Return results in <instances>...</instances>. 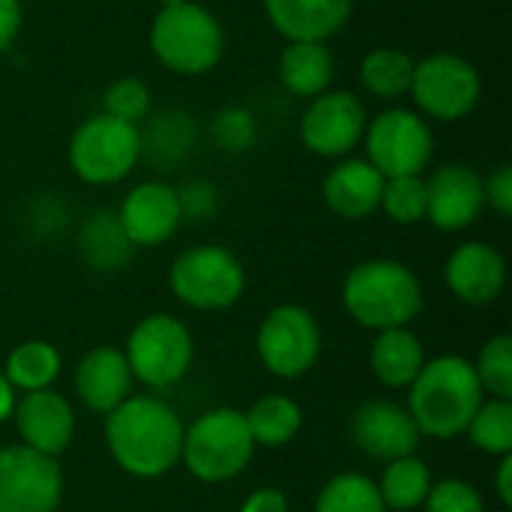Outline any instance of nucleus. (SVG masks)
Returning <instances> with one entry per match:
<instances>
[{"label": "nucleus", "mask_w": 512, "mask_h": 512, "mask_svg": "<svg viewBox=\"0 0 512 512\" xmlns=\"http://www.w3.org/2000/svg\"><path fill=\"white\" fill-rule=\"evenodd\" d=\"M183 432L177 411L156 396H129L105 414L108 453L138 480H156L180 462Z\"/></svg>", "instance_id": "obj_1"}, {"label": "nucleus", "mask_w": 512, "mask_h": 512, "mask_svg": "<svg viewBox=\"0 0 512 512\" xmlns=\"http://www.w3.org/2000/svg\"><path fill=\"white\" fill-rule=\"evenodd\" d=\"M486 402L474 363L456 354L423 363L420 375L408 387V414L420 435L450 441L465 435L477 408Z\"/></svg>", "instance_id": "obj_2"}, {"label": "nucleus", "mask_w": 512, "mask_h": 512, "mask_svg": "<svg viewBox=\"0 0 512 512\" xmlns=\"http://www.w3.org/2000/svg\"><path fill=\"white\" fill-rule=\"evenodd\" d=\"M342 303L360 327L381 333L408 327L420 315L423 288L411 267L390 258H372L345 276Z\"/></svg>", "instance_id": "obj_3"}, {"label": "nucleus", "mask_w": 512, "mask_h": 512, "mask_svg": "<svg viewBox=\"0 0 512 512\" xmlns=\"http://www.w3.org/2000/svg\"><path fill=\"white\" fill-rule=\"evenodd\" d=\"M150 51L174 75H207L225 57V30L207 6L183 0L156 12Z\"/></svg>", "instance_id": "obj_4"}, {"label": "nucleus", "mask_w": 512, "mask_h": 512, "mask_svg": "<svg viewBox=\"0 0 512 512\" xmlns=\"http://www.w3.org/2000/svg\"><path fill=\"white\" fill-rule=\"evenodd\" d=\"M255 456V441L246 414L237 408H213L183 432L180 462L201 483H228L246 471Z\"/></svg>", "instance_id": "obj_5"}, {"label": "nucleus", "mask_w": 512, "mask_h": 512, "mask_svg": "<svg viewBox=\"0 0 512 512\" xmlns=\"http://www.w3.org/2000/svg\"><path fill=\"white\" fill-rule=\"evenodd\" d=\"M144 153V135L138 126L102 114L87 117L69 138V168L87 186H111L132 174Z\"/></svg>", "instance_id": "obj_6"}, {"label": "nucleus", "mask_w": 512, "mask_h": 512, "mask_svg": "<svg viewBox=\"0 0 512 512\" xmlns=\"http://www.w3.org/2000/svg\"><path fill=\"white\" fill-rule=\"evenodd\" d=\"M123 354L132 378L150 390H168L186 378L195 357V342L183 321L168 312H156L132 327Z\"/></svg>", "instance_id": "obj_7"}, {"label": "nucleus", "mask_w": 512, "mask_h": 512, "mask_svg": "<svg viewBox=\"0 0 512 512\" xmlns=\"http://www.w3.org/2000/svg\"><path fill=\"white\" fill-rule=\"evenodd\" d=\"M168 285L180 303L201 312L231 309L246 291V270L225 246H192L168 273Z\"/></svg>", "instance_id": "obj_8"}, {"label": "nucleus", "mask_w": 512, "mask_h": 512, "mask_svg": "<svg viewBox=\"0 0 512 512\" xmlns=\"http://www.w3.org/2000/svg\"><path fill=\"white\" fill-rule=\"evenodd\" d=\"M480 93H483V78L477 66L462 54H450V51H438L417 60L414 81L408 90V96L417 105V114L438 123L465 120L477 108Z\"/></svg>", "instance_id": "obj_9"}, {"label": "nucleus", "mask_w": 512, "mask_h": 512, "mask_svg": "<svg viewBox=\"0 0 512 512\" xmlns=\"http://www.w3.org/2000/svg\"><path fill=\"white\" fill-rule=\"evenodd\" d=\"M366 162L390 177H420L435 156V132L429 120L411 108H387L369 120Z\"/></svg>", "instance_id": "obj_10"}, {"label": "nucleus", "mask_w": 512, "mask_h": 512, "mask_svg": "<svg viewBox=\"0 0 512 512\" xmlns=\"http://www.w3.org/2000/svg\"><path fill=\"white\" fill-rule=\"evenodd\" d=\"M258 357L276 378L294 381L321 357V327L303 306L285 303L267 312L258 327Z\"/></svg>", "instance_id": "obj_11"}, {"label": "nucleus", "mask_w": 512, "mask_h": 512, "mask_svg": "<svg viewBox=\"0 0 512 512\" xmlns=\"http://www.w3.org/2000/svg\"><path fill=\"white\" fill-rule=\"evenodd\" d=\"M369 126L366 105L351 90H324L309 99L300 117V141L309 153L324 159H345L357 144H363Z\"/></svg>", "instance_id": "obj_12"}, {"label": "nucleus", "mask_w": 512, "mask_h": 512, "mask_svg": "<svg viewBox=\"0 0 512 512\" xmlns=\"http://www.w3.org/2000/svg\"><path fill=\"white\" fill-rule=\"evenodd\" d=\"M63 471L57 459L30 447L0 450V512H57Z\"/></svg>", "instance_id": "obj_13"}, {"label": "nucleus", "mask_w": 512, "mask_h": 512, "mask_svg": "<svg viewBox=\"0 0 512 512\" xmlns=\"http://www.w3.org/2000/svg\"><path fill=\"white\" fill-rule=\"evenodd\" d=\"M183 222L180 192L168 183L147 180L126 192L117 210V225L132 246H162Z\"/></svg>", "instance_id": "obj_14"}, {"label": "nucleus", "mask_w": 512, "mask_h": 512, "mask_svg": "<svg viewBox=\"0 0 512 512\" xmlns=\"http://www.w3.org/2000/svg\"><path fill=\"white\" fill-rule=\"evenodd\" d=\"M486 207L483 177L462 162L441 165L426 180V219L438 231H465L471 228Z\"/></svg>", "instance_id": "obj_15"}, {"label": "nucleus", "mask_w": 512, "mask_h": 512, "mask_svg": "<svg viewBox=\"0 0 512 512\" xmlns=\"http://www.w3.org/2000/svg\"><path fill=\"white\" fill-rule=\"evenodd\" d=\"M351 438L357 444L360 453L378 459V462H393V459H405L414 456L420 447V429L411 420L408 408L396 405V402H366L357 408L354 420H351Z\"/></svg>", "instance_id": "obj_16"}, {"label": "nucleus", "mask_w": 512, "mask_h": 512, "mask_svg": "<svg viewBox=\"0 0 512 512\" xmlns=\"http://www.w3.org/2000/svg\"><path fill=\"white\" fill-rule=\"evenodd\" d=\"M12 420H15L21 444L51 459L66 453L75 438V411L51 387L33 390L15 399Z\"/></svg>", "instance_id": "obj_17"}, {"label": "nucleus", "mask_w": 512, "mask_h": 512, "mask_svg": "<svg viewBox=\"0 0 512 512\" xmlns=\"http://www.w3.org/2000/svg\"><path fill=\"white\" fill-rule=\"evenodd\" d=\"M447 285L450 291L468 303V306H489L501 297L507 285V261L504 255L483 243V240H468L453 249L447 258Z\"/></svg>", "instance_id": "obj_18"}, {"label": "nucleus", "mask_w": 512, "mask_h": 512, "mask_svg": "<svg viewBox=\"0 0 512 512\" xmlns=\"http://www.w3.org/2000/svg\"><path fill=\"white\" fill-rule=\"evenodd\" d=\"M270 27L288 42H327L354 12V0H261Z\"/></svg>", "instance_id": "obj_19"}, {"label": "nucleus", "mask_w": 512, "mask_h": 512, "mask_svg": "<svg viewBox=\"0 0 512 512\" xmlns=\"http://www.w3.org/2000/svg\"><path fill=\"white\" fill-rule=\"evenodd\" d=\"M132 369L126 354L111 345L87 351L75 369V393L96 414H111L132 396Z\"/></svg>", "instance_id": "obj_20"}, {"label": "nucleus", "mask_w": 512, "mask_h": 512, "mask_svg": "<svg viewBox=\"0 0 512 512\" xmlns=\"http://www.w3.org/2000/svg\"><path fill=\"white\" fill-rule=\"evenodd\" d=\"M387 177L366 159H342L324 177V201L342 219H366L381 207Z\"/></svg>", "instance_id": "obj_21"}, {"label": "nucleus", "mask_w": 512, "mask_h": 512, "mask_svg": "<svg viewBox=\"0 0 512 512\" xmlns=\"http://www.w3.org/2000/svg\"><path fill=\"white\" fill-rule=\"evenodd\" d=\"M336 60L327 42H288L279 54V81L297 99H315L330 90Z\"/></svg>", "instance_id": "obj_22"}, {"label": "nucleus", "mask_w": 512, "mask_h": 512, "mask_svg": "<svg viewBox=\"0 0 512 512\" xmlns=\"http://www.w3.org/2000/svg\"><path fill=\"white\" fill-rule=\"evenodd\" d=\"M369 363L375 378L390 387V390H402L411 387L414 378L420 375L426 357H423V342L408 330V327H393V330H381L378 339L372 342L369 351Z\"/></svg>", "instance_id": "obj_23"}, {"label": "nucleus", "mask_w": 512, "mask_h": 512, "mask_svg": "<svg viewBox=\"0 0 512 512\" xmlns=\"http://www.w3.org/2000/svg\"><path fill=\"white\" fill-rule=\"evenodd\" d=\"M414 66L417 60L408 51L381 45L360 60V84L366 93L396 102L408 96L411 81H414Z\"/></svg>", "instance_id": "obj_24"}, {"label": "nucleus", "mask_w": 512, "mask_h": 512, "mask_svg": "<svg viewBox=\"0 0 512 512\" xmlns=\"http://www.w3.org/2000/svg\"><path fill=\"white\" fill-rule=\"evenodd\" d=\"M246 426L255 447H285L297 438L303 426V408L291 396L270 393L246 411Z\"/></svg>", "instance_id": "obj_25"}, {"label": "nucleus", "mask_w": 512, "mask_h": 512, "mask_svg": "<svg viewBox=\"0 0 512 512\" xmlns=\"http://www.w3.org/2000/svg\"><path fill=\"white\" fill-rule=\"evenodd\" d=\"M60 366H63V360L51 342L27 339L12 348V354L6 357L3 375L12 384V390L33 393V390H48L57 381Z\"/></svg>", "instance_id": "obj_26"}, {"label": "nucleus", "mask_w": 512, "mask_h": 512, "mask_svg": "<svg viewBox=\"0 0 512 512\" xmlns=\"http://www.w3.org/2000/svg\"><path fill=\"white\" fill-rule=\"evenodd\" d=\"M429 489H432V474L426 462H420L417 456L387 462L378 483L384 507L393 512H414L417 507H423Z\"/></svg>", "instance_id": "obj_27"}, {"label": "nucleus", "mask_w": 512, "mask_h": 512, "mask_svg": "<svg viewBox=\"0 0 512 512\" xmlns=\"http://www.w3.org/2000/svg\"><path fill=\"white\" fill-rule=\"evenodd\" d=\"M315 512H387V507L378 483L363 474H339L321 489Z\"/></svg>", "instance_id": "obj_28"}, {"label": "nucleus", "mask_w": 512, "mask_h": 512, "mask_svg": "<svg viewBox=\"0 0 512 512\" xmlns=\"http://www.w3.org/2000/svg\"><path fill=\"white\" fill-rule=\"evenodd\" d=\"M468 438L480 453L489 456H510L512 453V402L489 399L477 408L474 420L468 423Z\"/></svg>", "instance_id": "obj_29"}, {"label": "nucleus", "mask_w": 512, "mask_h": 512, "mask_svg": "<svg viewBox=\"0 0 512 512\" xmlns=\"http://www.w3.org/2000/svg\"><path fill=\"white\" fill-rule=\"evenodd\" d=\"M474 372L480 378L483 393H489V399H512V336L501 333L495 339H489L474 363Z\"/></svg>", "instance_id": "obj_30"}, {"label": "nucleus", "mask_w": 512, "mask_h": 512, "mask_svg": "<svg viewBox=\"0 0 512 512\" xmlns=\"http://www.w3.org/2000/svg\"><path fill=\"white\" fill-rule=\"evenodd\" d=\"M81 249H84L90 264H96V267H117L126 258V252L132 249V243L123 237V231L117 225V216L99 213V216H93L87 222V228L81 234Z\"/></svg>", "instance_id": "obj_31"}, {"label": "nucleus", "mask_w": 512, "mask_h": 512, "mask_svg": "<svg viewBox=\"0 0 512 512\" xmlns=\"http://www.w3.org/2000/svg\"><path fill=\"white\" fill-rule=\"evenodd\" d=\"M396 225H414L426 219V180L423 177H390L381 192V207Z\"/></svg>", "instance_id": "obj_32"}, {"label": "nucleus", "mask_w": 512, "mask_h": 512, "mask_svg": "<svg viewBox=\"0 0 512 512\" xmlns=\"http://www.w3.org/2000/svg\"><path fill=\"white\" fill-rule=\"evenodd\" d=\"M102 105H105V114H108V117L138 126L141 120L150 117L153 96H150V87H147L141 78L126 75V78H117V81L105 90Z\"/></svg>", "instance_id": "obj_33"}, {"label": "nucleus", "mask_w": 512, "mask_h": 512, "mask_svg": "<svg viewBox=\"0 0 512 512\" xmlns=\"http://www.w3.org/2000/svg\"><path fill=\"white\" fill-rule=\"evenodd\" d=\"M426 512H486L483 495L465 480L432 483L426 495Z\"/></svg>", "instance_id": "obj_34"}, {"label": "nucleus", "mask_w": 512, "mask_h": 512, "mask_svg": "<svg viewBox=\"0 0 512 512\" xmlns=\"http://www.w3.org/2000/svg\"><path fill=\"white\" fill-rule=\"evenodd\" d=\"M213 135L222 147L228 150H243L252 144V135H255V126H252V114L243 111V108H228L216 117V126H213Z\"/></svg>", "instance_id": "obj_35"}, {"label": "nucleus", "mask_w": 512, "mask_h": 512, "mask_svg": "<svg viewBox=\"0 0 512 512\" xmlns=\"http://www.w3.org/2000/svg\"><path fill=\"white\" fill-rule=\"evenodd\" d=\"M486 186V204L498 213V216H510L512 213V168L510 165H498L489 177H483Z\"/></svg>", "instance_id": "obj_36"}, {"label": "nucleus", "mask_w": 512, "mask_h": 512, "mask_svg": "<svg viewBox=\"0 0 512 512\" xmlns=\"http://www.w3.org/2000/svg\"><path fill=\"white\" fill-rule=\"evenodd\" d=\"M24 24V6L21 0H0V54L9 51L21 33Z\"/></svg>", "instance_id": "obj_37"}, {"label": "nucleus", "mask_w": 512, "mask_h": 512, "mask_svg": "<svg viewBox=\"0 0 512 512\" xmlns=\"http://www.w3.org/2000/svg\"><path fill=\"white\" fill-rule=\"evenodd\" d=\"M240 512H288V501H285V495L279 492V489H258V492H252L246 501H243V507Z\"/></svg>", "instance_id": "obj_38"}, {"label": "nucleus", "mask_w": 512, "mask_h": 512, "mask_svg": "<svg viewBox=\"0 0 512 512\" xmlns=\"http://www.w3.org/2000/svg\"><path fill=\"white\" fill-rule=\"evenodd\" d=\"M498 498L504 507H512V453L510 456H501V465H498Z\"/></svg>", "instance_id": "obj_39"}, {"label": "nucleus", "mask_w": 512, "mask_h": 512, "mask_svg": "<svg viewBox=\"0 0 512 512\" xmlns=\"http://www.w3.org/2000/svg\"><path fill=\"white\" fill-rule=\"evenodd\" d=\"M12 408H15V390L6 381V375L0 372V423H6L12 417Z\"/></svg>", "instance_id": "obj_40"}, {"label": "nucleus", "mask_w": 512, "mask_h": 512, "mask_svg": "<svg viewBox=\"0 0 512 512\" xmlns=\"http://www.w3.org/2000/svg\"><path fill=\"white\" fill-rule=\"evenodd\" d=\"M174 3H183V0H162V6H174Z\"/></svg>", "instance_id": "obj_41"}]
</instances>
